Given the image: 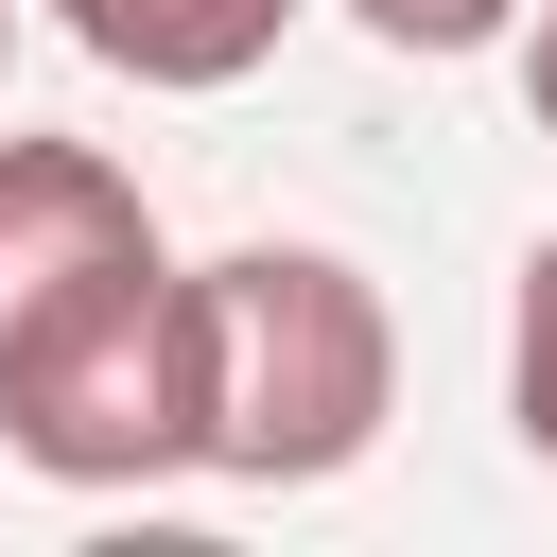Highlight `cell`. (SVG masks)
Masks as SVG:
<instances>
[{"instance_id":"obj_1","label":"cell","mask_w":557,"mask_h":557,"mask_svg":"<svg viewBox=\"0 0 557 557\" xmlns=\"http://www.w3.org/2000/svg\"><path fill=\"white\" fill-rule=\"evenodd\" d=\"M400 313L331 244H226L191 261V470L226 487H331L383 453Z\"/></svg>"},{"instance_id":"obj_2","label":"cell","mask_w":557,"mask_h":557,"mask_svg":"<svg viewBox=\"0 0 557 557\" xmlns=\"http://www.w3.org/2000/svg\"><path fill=\"white\" fill-rule=\"evenodd\" d=\"M0 453L35 487H174L191 470V261H104L0 331Z\"/></svg>"},{"instance_id":"obj_3","label":"cell","mask_w":557,"mask_h":557,"mask_svg":"<svg viewBox=\"0 0 557 557\" xmlns=\"http://www.w3.org/2000/svg\"><path fill=\"white\" fill-rule=\"evenodd\" d=\"M104 261H157L139 174H122L104 139H0V331L52 313V296L104 278Z\"/></svg>"},{"instance_id":"obj_4","label":"cell","mask_w":557,"mask_h":557,"mask_svg":"<svg viewBox=\"0 0 557 557\" xmlns=\"http://www.w3.org/2000/svg\"><path fill=\"white\" fill-rule=\"evenodd\" d=\"M52 35L87 52V70H122V87H244L278 35H296V0H52Z\"/></svg>"},{"instance_id":"obj_5","label":"cell","mask_w":557,"mask_h":557,"mask_svg":"<svg viewBox=\"0 0 557 557\" xmlns=\"http://www.w3.org/2000/svg\"><path fill=\"white\" fill-rule=\"evenodd\" d=\"M505 418H522V453L557 470V226L522 244V296H505Z\"/></svg>"},{"instance_id":"obj_6","label":"cell","mask_w":557,"mask_h":557,"mask_svg":"<svg viewBox=\"0 0 557 557\" xmlns=\"http://www.w3.org/2000/svg\"><path fill=\"white\" fill-rule=\"evenodd\" d=\"M348 17H366L383 52H435V70H453V52H505V35H522V0H348Z\"/></svg>"},{"instance_id":"obj_7","label":"cell","mask_w":557,"mask_h":557,"mask_svg":"<svg viewBox=\"0 0 557 557\" xmlns=\"http://www.w3.org/2000/svg\"><path fill=\"white\" fill-rule=\"evenodd\" d=\"M522 104H540V139H557V0H522Z\"/></svg>"},{"instance_id":"obj_8","label":"cell","mask_w":557,"mask_h":557,"mask_svg":"<svg viewBox=\"0 0 557 557\" xmlns=\"http://www.w3.org/2000/svg\"><path fill=\"white\" fill-rule=\"evenodd\" d=\"M0 70H17V0H0Z\"/></svg>"}]
</instances>
